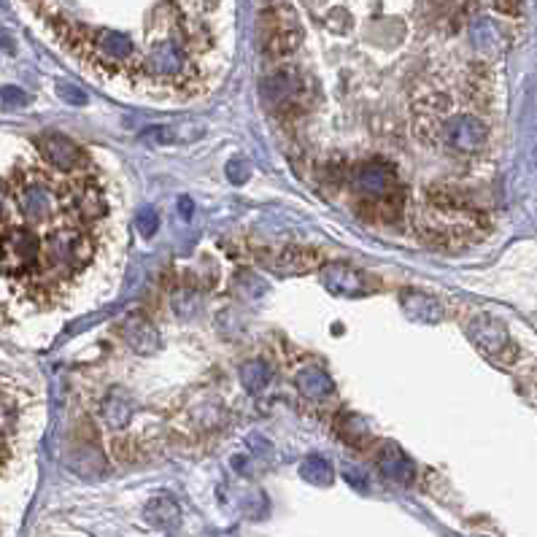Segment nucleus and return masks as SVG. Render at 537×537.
<instances>
[{
    "label": "nucleus",
    "instance_id": "6",
    "mask_svg": "<svg viewBox=\"0 0 537 537\" xmlns=\"http://www.w3.org/2000/svg\"><path fill=\"white\" fill-rule=\"evenodd\" d=\"M30 98L20 87H0V111H17L25 108Z\"/></svg>",
    "mask_w": 537,
    "mask_h": 537
},
{
    "label": "nucleus",
    "instance_id": "5",
    "mask_svg": "<svg viewBox=\"0 0 537 537\" xmlns=\"http://www.w3.org/2000/svg\"><path fill=\"white\" fill-rule=\"evenodd\" d=\"M265 265L267 267H273L276 273H284V276H289V273H303V271H311V267L316 265V262H308V254L305 251H284L279 259H265Z\"/></svg>",
    "mask_w": 537,
    "mask_h": 537
},
{
    "label": "nucleus",
    "instance_id": "1",
    "mask_svg": "<svg viewBox=\"0 0 537 537\" xmlns=\"http://www.w3.org/2000/svg\"><path fill=\"white\" fill-rule=\"evenodd\" d=\"M122 233L108 181L65 173L28 144L0 170V321L68 303L114 259Z\"/></svg>",
    "mask_w": 537,
    "mask_h": 537
},
{
    "label": "nucleus",
    "instance_id": "3",
    "mask_svg": "<svg viewBox=\"0 0 537 537\" xmlns=\"http://www.w3.org/2000/svg\"><path fill=\"white\" fill-rule=\"evenodd\" d=\"M470 335H473V341L478 344V349L484 354H489L492 359L497 362H510L516 357V346L510 341V335L505 329V324H500L497 319L481 313L476 316L473 321H470Z\"/></svg>",
    "mask_w": 537,
    "mask_h": 537
},
{
    "label": "nucleus",
    "instance_id": "7",
    "mask_svg": "<svg viewBox=\"0 0 537 537\" xmlns=\"http://www.w3.org/2000/svg\"><path fill=\"white\" fill-rule=\"evenodd\" d=\"M59 98H65L68 103H76V106H82L87 98H84V92H79L76 87H71V84H59Z\"/></svg>",
    "mask_w": 537,
    "mask_h": 537
},
{
    "label": "nucleus",
    "instance_id": "2",
    "mask_svg": "<svg viewBox=\"0 0 537 537\" xmlns=\"http://www.w3.org/2000/svg\"><path fill=\"white\" fill-rule=\"evenodd\" d=\"M36 149L41 152V157L49 165H54L57 170H65V173H74V170H82L90 165V154L76 141L62 136V132H41L36 138Z\"/></svg>",
    "mask_w": 537,
    "mask_h": 537
},
{
    "label": "nucleus",
    "instance_id": "4",
    "mask_svg": "<svg viewBox=\"0 0 537 537\" xmlns=\"http://www.w3.org/2000/svg\"><path fill=\"white\" fill-rule=\"evenodd\" d=\"M357 281H367L359 271H354L351 265H329L327 273H324V284L329 292L335 295H344V297H359V295H367V289L357 287Z\"/></svg>",
    "mask_w": 537,
    "mask_h": 537
}]
</instances>
